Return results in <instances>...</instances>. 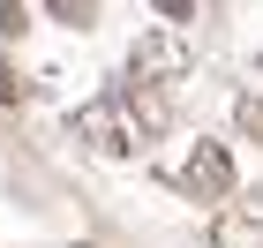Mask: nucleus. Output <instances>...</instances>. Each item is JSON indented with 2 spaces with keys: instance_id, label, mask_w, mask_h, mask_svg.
Instances as JSON below:
<instances>
[{
  "instance_id": "5",
  "label": "nucleus",
  "mask_w": 263,
  "mask_h": 248,
  "mask_svg": "<svg viewBox=\"0 0 263 248\" xmlns=\"http://www.w3.org/2000/svg\"><path fill=\"white\" fill-rule=\"evenodd\" d=\"M53 8V23H68V30H90L98 23V0H45Z\"/></svg>"
},
{
  "instance_id": "9",
  "label": "nucleus",
  "mask_w": 263,
  "mask_h": 248,
  "mask_svg": "<svg viewBox=\"0 0 263 248\" xmlns=\"http://www.w3.org/2000/svg\"><path fill=\"white\" fill-rule=\"evenodd\" d=\"M0 30H23V0H0Z\"/></svg>"
},
{
  "instance_id": "3",
  "label": "nucleus",
  "mask_w": 263,
  "mask_h": 248,
  "mask_svg": "<svg viewBox=\"0 0 263 248\" xmlns=\"http://www.w3.org/2000/svg\"><path fill=\"white\" fill-rule=\"evenodd\" d=\"M68 136H76L83 150H98V158H128V128H121V105H113V90L105 98H90V105H76L68 113Z\"/></svg>"
},
{
  "instance_id": "1",
  "label": "nucleus",
  "mask_w": 263,
  "mask_h": 248,
  "mask_svg": "<svg viewBox=\"0 0 263 248\" xmlns=\"http://www.w3.org/2000/svg\"><path fill=\"white\" fill-rule=\"evenodd\" d=\"M188 68H196V38L173 30V23H151V30L128 45V83H143V90H173Z\"/></svg>"
},
{
  "instance_id": "6",
  "label": "nucleus",
  "mask_w": 263,
  "mask_h": 248,
  "mask_svg": "<svg viewBox=\"0 0 263 248\" xmlns=\"http://www.w3.org/2000/svg\"><path fill=\"white\" fill-rule=\"evenodd\" d=\"M233 121H241V136H248V143L263 136V105H256V90H241V98H233Z\"/></svg>"
},
{
  "instance_id": "4",
  "label": "nucleus",
  "mask_w": 263,
  "mask_h": 248,
  "mask_svg": "<svg viewBox=\"0 0 263 248\" xmlns=\"http://www.w3.org/2000/svg\"><path fill=\"white\" fill-rule=\"evenodd\" d=\"M113 105H121V128H128V143H151V136H165V128H173V98H165V90L121 83V90H113Z\"/></svg>"
},
{
  "instance_id": "7",
  "label": "nucleus",
  "mask_w": 263,
  "mask_h": 248,
  "mask_svg": "<svg viewBox=\"0 0 263 248\" xmlns=\"http://www.w3.org/2000/svg\"><path fill=\"white\" fill-rule=\"evenodd\" d=\"M30 98V83L15 75V61H8V53H0V105H23Z\"/></svg>"
},
{
  "instance_id": "2",
  "label": "nucleus",
  "mask_w": 263,
  "mask_h": 248,
  "mask_svg": "<svg viewBox=\"0 0 263 248\" xmlns=\"http://www.w3.org/2000/svg\"><path fill=\"white\" fill-rule=\"evenodd\" d=\"M165 181L181 188L188 203H226V196H233V150H226V143H211V136H196L181 158L165 165Z\"/></svg>"
},
{
  "instance_id": "8",
  "label": "nucleus",
  "mask_w": 263,
  "mask_h": 248,
  "mask_svg": "<svg viewBox=\"0 0 263 248\" xmlns=\"http://www.w3.org/2000/svg\"><path fill=\"white\" fill-rule=\"evenodd\" d=\"M151 8H158V15H165V23H173V30H181V23H188V15H196V0H151Z\"/></svg>"
}]
</instances>
